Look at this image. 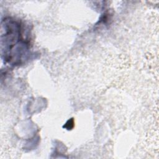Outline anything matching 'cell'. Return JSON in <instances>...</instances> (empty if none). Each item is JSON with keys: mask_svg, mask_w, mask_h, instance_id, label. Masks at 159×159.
Wrapping results in <instances>:
<instances>
[{"mask_svg": "<svg viewBox=\"0 0 159 159\" xmlns=\"http://www.w3.org/2000/svg\"><path fill=\"white\" fill-rule=\"evenodd\" d=\"M1 49L3 59L12 65H20L29 56V46L22 37L20 24L12 18L1 22Z\"/></svg>", "mask_w": 159, "mask_h": 159, "instance_id": "6da1fadb", "label": "cell"}]
</instances>
